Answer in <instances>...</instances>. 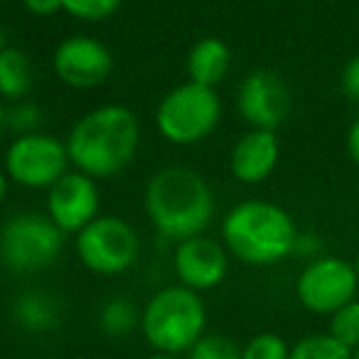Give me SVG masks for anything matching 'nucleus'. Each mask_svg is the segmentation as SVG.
<instances>
[{"instance_id": "obj_20", "label": "nucleus", "mask_w": 359, "mask_h": 359, "mask_svg": "<svg viewBox=\"0 0 359 359\" xmlns=\"http://www.w3.org/2000/svg\"><path fill=\"white\" fill-rule=\"evenodd\" d=\"M327 332L352 352L359 347V298H354L352 303L342 305V308L330 315Z\"/></svg>"}, {"instance_id": "obj_27", "label": "nucleus", "mask_w": 359, "mask_h": 359, "mask_svg": "<svg viewBox=\"0 0 359 359\" xmlns=\"http://www.w3.org/2000/svg\"><path fill=\"white\" fill-rule=\"evenodd\" d=\"M347 153L352 158V163L359 168V116L352 121V126L347 130Z\"/></svg>"}, {"instance_id": "obj_25", "label": "nucleus", "mask_w": 359, "mask_h": 359, "mask_svg": "<svg viewBox=\"0 0 359 359\" xmlns=\"http://www.w3.org/2000/svg\"><path fill=\"white\" fill-rule=\"evenodd\" d=\"M339 89L347 96L349 101L359 104V55L349 57L342 67V74H339Z\"/></svg>"}, {"instance_id": "obj_29", "label": "nucleus", "mask_w": 359, "mask_h": 359, "mask_svg": "<svg viewBox=\"0 0 359 359\" xmlns=\"http://www.w3.org/2000/svg\"><path fill=\"white\" fill-rule=\"evenodd\" d=\"M6 130V109H3V104H0V133Z\"/></svg>"}, {"instance_id": "obj_11", "label": "nucleus", "mask_w": 359, "mask_h": 359, "mask_svg": "<svg viewBox=\"0 0 359 359\" xmlns=\"http://www.w3.org/2000/svg\"><path fill=\"white\" fill-rule=\"evenodd\" d=\"M52 67L60 81L72 89H96L114 72V55L96 37L72 35L57 45Z\"/></svg>"}, {"instance_id": "obj_8", "label": "nucleus", "mask_w": 359, "mask_h": 359, "mask_svg": "<svg viewBox=\"0 0 359 359\" xmlns=\"http://www.w3.org/2000/svg\"><path fill=\"white\" fill-rule=\"evenodd\" d=\"M357 293L359 280L354 273V264L339 256L310 259L295 280L298 303L315 315H332L342 305L352 303Z\"/></svg>"}, {"instance_id": "obj_9", "label": "nucleus", "mask_w": 359, "mask_h": 359, "mask_svg": "<svg viewBox=\"0 0 359 359\" xmlns=\"http://www.w3.org/2000/svg\"><path fill=\"white\" fill-rule=\"evenodd\" d=\"M67 143L50 133L18 135L6 153L8 180L30 190H50L62 175L69 172Z\"/></svg>"}, {"instance_id": "obj_26", "label": "nucleus", "mask_w": 359, "mask_h": 359, "mask_svg": "<svg viewBox=\"0 0 359 359\" xmlns=\"http://www.w3.org/2000/svg\"><path fill=\"white\" fill-rule=\"evenodd\" d=\"M22 6L30 15L37 18H52L62 11V0H22Z\"/></svg>"}, {"instance_id": "obj_23", "label": "nucleus", "mask_w": 359, "mask_h": 359, "mask_svg": "<svg viewBox=\"0 0 359 359\" xmlns=\"http://www.w3.org/2000/svg\"><path fill=\"white\" fill-rule=\"evenodd\" d=\"M42 109L32 101H15L11 109H6V128L18 135L40 133L42 126Z\"/></svg>"}, {"instance_id": "obj_21", "label": "nucleus", "mask_w": 359, "mask_h": 359, "mask_svg": "<svg viewBox=\"0 0 359 359\" xmlns=\"http://www.w3.org/2000/svg\"><path fill=\"white\" fill-rule=\"evenodd\" d=\"M187 359H241V347L226 334L205 332L187 349Z\"/></svg>"}, {"instance_id": "obj_32", "label": "nucleus", "mask_w": 359, "mask_h": 359, "mask_svg": "<svg viewBox=\"0 0 359 359\" xmlns=\"http://www.w3.org/2000/svg\"><path fill=\"white\" fill-rule=\"evenodd\" d=\"M352 264H354V273H357V280H359V254L354 256V261H352Z\"/></svg>"}, {"instance_id": "obj_5", "label": "nucleus", "mask_w": 359, "mask_h": 359, "mask_svg": "<svg viewBox=\"0 0 359 359\" xmlns=\"http://www.w3.org/2000/svg\"><path fill=\"white\" fill-rule=\"evenodd\" d=\"M222 118V101L210 86L185 81L163 96L155 111V123L165 140L175 145L202 143L215 133Z\"/></svg>"}, {"instance_id": "obj_1", "label": "nucleus", "mask_w": 359, "mask_h": 359, "mask_svg": "<svg viewBox=\"0 0 359 359\" xmlns=\"http://www.w3.org/2000/svg\"><path fill=\"white\" fill-rule=\"evenodd\" d=\"M143 207L150 224L170 241H185L207 231L215 217V192L197 170L170 165L148 180Z\"/></svg>"}, {"instance_id": "obj_2", "label": "nucleus", "mask_w": 359, "mask_h": 359, "mask_svg": "<svg viewBox=\"0 0 359 359\" xmlns=\"http://www.w3.org/2000/svg\"><path fill=\"white\" fill-rule=\"evenodd\" d=\"M140 145V123L128 106L106 104L84 114L67 138L74 170L94 180L123 172Z\"/></svg>"}, {"instance_id": "obj_15", "label": "nucleus", "mask_w": 359, "mask_h": 359, "mask_svg": "<svg viewBox=\"0 0 359 359\" xmlns=\"http://www.w3.org/2000/svg\"><path fill=\"white\" fill-rule=\"evenodd\" d=\"M11 313L18 327L27 330V332L42 334L60 327L62 318H65V305L50 290L30 288V290H22L20 295H15V300L11 305Z\"/></svg>"}, {"instance_id": "obj_22", "label": "nucleus", "mask_w": 359, "mask_h": 359, "mask_svg": "<svg viewBox=\"0 0 359 359\" xmlns=\"http://www.w3.org/2000/svg\"><path fill=\"white\" fill-rule=\"evenodd\" d=\"M123 0H62V11L67 15L84 22H104L121 8Z\"/></svg>"}, {"instance_id": "obj_33", "label": "nucleus", "mask_w": 359, "mask_h": 359, "mask_svg": "<svg viewBox=\"0 0 359 359\" xmlns=\"http://www.w3.org/2000/svg\"><path fill=\"white\" fill-rule=\"evenodd\" d=\"M352 359H359V347H357V349H354V352H352Z\"/></svg>"}, {"instance_id": "obj_19", "label": "nucleus", "mask_w": 359, "mask_h": 359, "mask_svg": "<svg viewBox=\"0 0 359 359\" xmlns=\"http://www.w3.org/2000/svg\"><path fill=\"white\" fill-rule=\"evenodd\" d=\"M288 359H352V349L337 342L330 332H313L290 347Z\"/></svg>"}, {"instance_id": "obj_28", "label": "nucleus", "mask_w": 359, "mask_h": 359, "mask_svg": "<svg viewBox=\"0 0 359 359\" xmlns=\"http://www.w3.org/2000/svg\"><path fill=\"white\" fill-rule=\"evenodd\" d=\"M6 195H8V175H6V170H0V205H3Z\"/></svg>"}, {"instance_id": "obj_10", "label": "nucleus", "mask_w": 359, "mask_h": 359, "mask_svg": "<svg viewBox=\"0 0 359 359\" xmlns=\"http://www.w3.org/2000/svg\"><path fill=\"white\" fill-rule=\"evenodd\" d=\"M239 116L259 130H276L293 109V96L283 79L271 69H254L244 76L236 94Z\"/></svg>"}, {"instance_id": "obj_6", "label": "nucleus", "mask_w": 359, "mask_h": 359, "mask_svg": "<svg viewBox=\"0 0 359 359\" xmlns=\"http://www.w3.org/2000/svg\"><path fill=\"white\" fill-rule=\"evenodd\" d=\"M65 236L47 215L20 212L0 229V259L15 273H35L60 259Z\"/></svg>"}, {"instance_id": "obj_24", "label": "nucleus", "mask_w": 359, "mask_h": 359, "mask_svg": "<svg viewBox=\"0 0 359 359\" xmlns=\"http://www.w3.org/2000/svg\"><path fill=\"white\" fill-rule=\"evenodd\" d=\"M290 344L276 332H261L241 347V359H288Z\"/></svg>"}, {"instance_id": "obj_18", "label": "nucleus", "mask_w": 359, "mask_h": 359, "mask_svg": "<svg viewBox=\"0 0 359 359\" xmlns=\"http://www.w3.org/2000/svg\"><path fill=\"white\" fill-rule=\"evenodd\" d=\"M140 325V313L133 305V300L126 295H114V298L104 300L99 308V327L104 330L109 337H126Z\"/></svg>"}, {"instance_id": "obj_16", "label": "nucleus", "mask_w": 359, "mask_h": 359, "mask_svg": "<svg viewBox=\"0 0 359 359\" xmlns=\"http://www.w3.org/2000/svg\"><path fill=\"white\" fill-rule=\"evenodd\" d=\"M231 69V52L219 37H202L187 52V76L190 81L217 89Z\"/></svg>"}, {"instance_id": "obj_12", "label": "nucleus", "mask_w": 359, "mask_h": 359, "mask_svg": "<svg viewBox=\"0 0 359 359\" xmlns=\"http://www.w3.org/2000/svg\"><path fill=\"white\" fill-rule=\"evenodd\" d=\"M99 207L101 197L96 180L79 170L62 175L47 190V217L65 234H79L99 217Z\"/></svg>"}, {"instance_id": "obj_17", "label": "nucleus", "mask_w": 359, "mask_h": 359, "mask_svg": "<svg viewBox=\"0 0 359 359\" xmlns=\"http://www.w3.org/2000/svg\"><path fill=\"white\" fill-rule=\"evenodd\" d=\"M32 62L18 47H3L0 50V99L22 101L32 89Z\"/></svg>"}, {"instance_id": "obj_3", "label": "nucleus", "mask_w": 359, "mask_h": 359, "mask_svg": "<svg viewBox=\"0 0 359 359\" xmlns=\"http://www.w3.org/2000/svg\"><path fill=\"white\" fill-rule=\"evenodd\" d=\"M222 239L241 264L273 266L295 251L298 229L283 207L266 200H244L226 212Z\"/></svg>"}, {"instance_id": "obj_31", "label": "nucleus", "mask_w": 359, "mask_h": 359, "mask_svg": "<svg viewBox=\"0 0 359 359\" xmlns=\"http://www.w3.org/2000/svg\"><path fill=\"white\" fill-rule=\"evenodd\" d=\"M6 47V30H3V22H0V50Z\"/></svg>"}, {"instance_id": "obj_13", "label": "nucleus", "mask_w": 359, "mask_h": 359, "mask_svg": "<svg viewBox=\"0 0 359 359\" xmlns=\"http://www.w3.org/2000/svg\"><path fill=\"white\" fill-rule=\"evenodd\" d=\"M175 273L190 290L217 288L229 273V251L212 236H192L180 241L175 249Z\"/></svg>"}, {"instance_id": "obj_4", "label": "nucleus", "mask_w": 359, "mask_h": 359, "mask_svg": "<svg viewBox=\"0 0 359 359\" xmlns=\"http://www.w3.org/2000/svg\"><path fill=\"white\" fill-rule=\"evenodd\" d=\"M207 310L200 293L185 285H168L158 290L140 313L143 337L160 354H187V349L205 334Z\"/></svg>"}, {"instance_id": "obj_30", "label": "nucleus", "mask_w": 359, "mask_h": 359, "mask_svg": "<svg viewBox=\"0 0 359 359\" xmlns=\"http://www.w3.org/2000/svg\"><path fill=\"white\" fill-rule=\"evenodd\" d=\"M148 359H177L175 354H160V352H155V354H150Z\"/></svg>"}, {"instance_id": "obj_14", "label": "nucleus", "mask_w": 359, "mask_h": 359, "mask_svg": "<svg viewBox=\"0 0 359 359\" xmlns=\"http://www.w3.org/2000/svg\"><path fill=\"white\" fill-rule=\"evenodd\" d=\"M280 160V140L276 130L251 128L234 143L229 155V168L239 182L259 185L271 177Z\"/></svg>"}, {"instance_id": "obj_7", "label": "nucleus", "mask_w": 359, "mask_h": 359, "mask_svg": "<svg viewBox=\"0 0 359 359\" xmlns=\"http://www.w3.org/2000/svg\"><path fill=\"white\" fill-rule=\"evenodd\" d=\"M140 239L135 229L121 217H96L76 234V256L99 276L126 273L138 261Z\"/></svg>"}]
</instances>
